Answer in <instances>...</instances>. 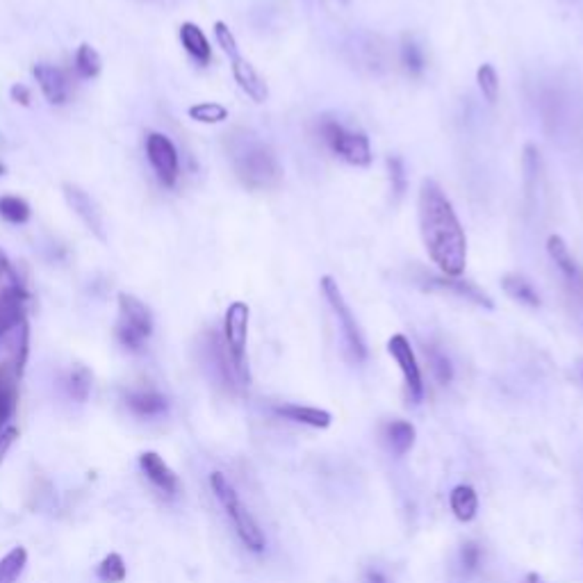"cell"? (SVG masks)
I'll return each instance as SVG.
<instances>
[{"label":"cell","instance_id":"cell-20","mask_svg":"<svg viewBox=\"0 0 583 583\" xmlns=\"http://www.w3.org/2000/svg\"><path fill=\"white\" fill-rule=\"evenodd\" d=\"M274 413L279 415V417L289 419V422L312 426V429H328L330 422H333V415H330L328 410H321V408L312 406H299V403L274 406Z\"/></svg>","mask_w":583,"mask_h":583},{"label":"cell","instance_id":"cell-26","mask_svg":"<svg viewBox=\"0 0 583 583\" xmlns=\"http://www.w3.org/2000/svg\"><path fill=\"white\" fill-rule=\"evenodd\" d=\"M32 217V207L26 198L14 197V194H7V197H0V219H5L7 223H14V226H21V223H28Z\"/></svg>","mask_w":583,"mask_h":583},{"label":"cell","instance_id":"cell-40","mask_svg":"<svg viewBox=\"0 0 583 583\" xmlns=\"http://www.w3.org/2000/svg\"><path fill=\"white\" fill-rule=\"evenodd\" d=\"M524 583H547V581H545V577H540L538 572H531V574H527Z\"/></svg>","mask_w":583,"mask_h":583},{"label":"cell","instance_id":"cell-16","mask_svg":"<svg viewBox=\"0 0 583 583\" xmlns=\"http://www.w3.org/2000/svg\"><path fill=\"white\" fill-rule=\"evenodd\" d=\"M140 467L142 472H144L146 479H149L150 483L162 492V495L171 497V499L181 495L182 490L181 479H178L176 472L171 470L169 465H166V460L162 458L158 451H144V454H140Z\"/></svg>","mask_w":583,"mask_h":583},{"label":"cell","instance_id":"cell-25","mask_svg":"<svg viewBox=\"0 0 583 583\" xmlns=\"http://www.w3.org/2000/svg\"><path fill=\"white\" fill-rule=\"evenodd\" d=\"M28 565V549L26 547H14L0 558V583H19L23 570Z\"/></svg>","mask_w":583,"mask_h":583},{"label":"cell","instance_id":"cell-22","mask_svg":"<svg viewBox=\"0 0 583 583\" xmlns=\"http://www.w3.org/2000/svg\"><path fill=\"white\" fill-rule=\"evenodd\" d=\"M415 440H417V431L406 419H393L385 426L387 449L393 451L394 456H406L415 447Z\"/></svg>","mask_w":583,"mask_h":583},{"label":"cell","instance_id":"cell-29","mask_svg":"<svg viewBox=\"0 0 583 583\" xmlns=\"http://www.w3.org/2000/svg\"><path fill=\"white\" fill-rule=\"evenodd\" d=\"M187 114H190V119L198 121V124L217 126L228 119V108L222 103H215V101H203V103L191 105Z\"/></svg>","mask_w":583,"mask_h":583},{"label":"cell","instance_id":"cell-41","mask_svg":"<svg viewBox=\"0 0 583 583\" xmlns=\"http://www.w3.org/2000/svg\"><path fill=\"white\" fill-rule=\"evenodd\" d=\"M0 176H5V166L0 165Z\"/></svg>","mask_w":583,"mask_h":583},{"label":"cell","instance_id":"cell-17","mask_svg":"<svg viewBox=\"0 0 583 583\" xmlns=\"http://www.w3.org/2000/svg\"><path fill=\"white\" fill-rule=\"evenodd\" d=\"M32 76H35L36 85L42 89L44 99L51 105H64L69 101V93H71V87H69L67 73L62 71L55 64L42 62L32 69Z\"/></svg>","mask_w":583,"mask_h":583},{"label":"cell","instance_id":"cell-6","mask_svg":"<svg viewBox=\"0 0 583 583\" xmlns=\"http://www.w3.org/2000/svg\"><path fill=\"white\" fill-rule=\"evenodd\" d=\"M320 285H321V295H324L326 304H328V308L333 310V315H336L337 324H340L342 340H344L346 353H349V358H352L353 362H365V358H367L365 337H362L360 326H358L352 308H349L344 295H342L340 285H337V280L333 279V276H321Z\"/></svg>","mask_w":583,"mask_h":583},{"label":"cell","instance_id":"cell-7","mask_svg":"<svg viewBox=\"0 0 583 583\" xmlns=\"http://www.w3.org/2000/svg\"><path fill=\"white\" fill-rule=\"evenodd\" d=\"M320 134L324 144L328 146L333 153L344 160L346 165L352 166H369L372 165V144L367 140L365 133H356V130H349L336 119H324L320 121Z\"/></svg>","mask_w":583,"mask_h":583},{"label":"cell","instance_id":"cell-42","mask_svg":"<svg viewBox=\"0 0 583 583\" xmlns=\"http://www.w3.org/2000/svg\"><path fill=\"white\" fill-rule=\"evenodd\" d=\"M3 426H5V422H3V419H0V431H3Z\"/></svg>","mask_w":583,"mask_h":583},{"label":"cell","instance_id":"cell-37","mask_svg":"<svg viewBox=\"0 0 583 583\" xmlns=\"http://www.w3.org/2000/svg\"><path fill=\"white\" fill-rule=\"evenodd\" d=\"M10 96H12V101H14V103L23 105V108H30V103H32V92L26 87V85L16 83L14 87L10 89Z\"/></svg>","mask_w":583,"mask_h":583},{"label":"cell","instance_id":"cell-23","mask_svg":"<svg viewBox=\"0 0 583 583\" xmlns=\"http://www.w3.org/2000/svg\"><path fill=\"white\" fill-rule=\"evenodd\" d=\"M449 506L460 522H472L479 513V495L472 485H456L449 495Z\"/></svg>","mask_w":583,"mask_h":583},{"label":"cell","instance_id":"cell-19","mask_svg":"<svg viewBox=\"0 0 583 583\" xmlns=\"http://www.w3.org/2000/svg\"><path fill=\"white\" fill-rule=\"evenodd\" d=\"M126 406L130 408V413L137 415V417H160V415L166 413L169 408V401H166L165 394H160L158 390H133V393L126 394Z\"/></svg>","mask_w":583,"mask_h":583},{"label":"cell","instance_id":"cell-36","mask_svg":"<svg viewBox=\"0 0 583 583\" xmlns=\"http://www.w3.org/2000/svg\"><path fill=\"white\" fill-rule=\"evenodd\" d=\"M460 565H463L465 572H474V570H479V565H481L479 545H474V542H467V545H463V549H460Z\"/></svg>","mask_w":583,"mask_h":583},{"label":"cell","instance_id":"cell-15","mask_svg":"<svg viewBox=\"0 0 583 583\" xmlns=\"http://www.w3.org/2000/svg\"><path fill=\"white\" fill-rule=\"evenodd\" d=\"M547 254H549V258L554 260V264L558 267V271L563 274V279H565L568 287L572 289L574 299L583 301V271H581V267H579L577 260H574L568 242H565L561 235H549Z\"/></svg>","mask_w":583,"mask_h":583},{"label":"cell","instance_id":"cell-38","mask_svg":"<svg viewBox=\"0 0 583 583\" xmlns=\"http://www.w3.org/2000/svg\"><path fill=\"white\" fill-rule=\"evenodd\" d=\"M16 435H19V431H16L14 426H10V429L0 431V463H3L5 454H7V451H10L12 444H14Z\"/></svg>","mask_w":583,"mask_h":583},{"label":"cell","instance_id":"cell-32","mask_svg":"<svg viewBox=\"0 0 583 583\" xmlns=\"http://www.w3.org/2000/svg\"><path fill=\"white\" fill-rule=\"evenodd\" d=\"M426 360H429L431 372H433L435 381H438L440 385L451 383V378H454V365H451L449 358L440 352L438 346H426Z\"/></svg>","mask_w":583,"mask_h":583},{"label":"cell","instance_id":"cell-1","mask_svg":"<svg viewBox=\"0 0 583 583\" xmlns=\"http://www.w3.org/2000/svg\"><path fill=\"white\" fill-rule=\"evenodd\" d=\"M417 222L424 248L442 276L458 279L467 267V238L449 197L435 181H422Z\"/></svg>","mask_w":583,"mask_h":583},{"label":"cell","instance_id":"cell-30","mask_svg":"<svg viewBox=\"0 0 583 583\" xmlns=\"http://www.w3.org/2000/svg\"><path fill=\"white\" fill-rule=\"evenodd\" d=\"M96 577L103 583H124L126 577H128V568H126L124 556L117 552L108 554V556L99 563Z\"/></svg>","mask_w":583,"mask_h":583},{"label":"cell","instance_id":"cell-4","mask_svg":"<svg viewBox=\"0 0 583 583\" xmlns=\"http://www.w3.org/2000/svg\"><path fill=\"white\" fill-rule=\"evenodd\" d=\"M119 321L114 326V336L128 352H142L149 337L153 336V315L149 305L128 292H119Z\"/></svg>","mask_w":583,"mask_h":583},{"label":"cell","instance_id":"cell-34","mask_svg":"<svg viewBox=\"0 0 583 583\" xmlns=\"http://www.w3.org/2000/svg\"><path fill=\"white\" fill-rule=\"evenodd\" d=\"M387 176H390V190H393L394 198H401L406 194L408 178L406 169H403L401 158H387Z\"/></svg>","mask_w":583,"mask_h":583},{"label":"cell","instance_id":"cell-14","mask_svg":"<svg viewBox=\"0 0 583 583\" xmlns=\"http://www.w3.org/2000/svg\"><path fill=\"white\" fill-rule=\"evenodd\" d=\"M28 292L14 280L3 285L0 289V337H5L10 330L19 328L26 321Z\"/></svg>","mask_w":583,"mask_h":583},{"label":"cell","instance_id":"cell-13","mask_svg":"<svg viewBox=\"0 0 583 583\" xmlns=\"http://www.w3.org/2000/svg\"><path fill=\"white\" fill-rule=\"evenodd\" d=\"M422 287L429 289V292H444V295H454L458 299L470 301V304L479 305V308H495V301L490 299L488 292L479 287V285L470 283V280H460V279H451V276H426L422 280Z\"/></svg>","mask_w":583,"mask_h":583},{"label":"cell","instance_id":"cell-3","mask_svg":"<svg viewBox=\"0 0 583 583\" xmlns=\"http://www.w3.org/2000/svg\"><path fill=\"white\" fill-rule=\"evenodd\" d=\"M210 488L212 495L217 497L219 506L223 508L226 517L231 520L232 529H235V533H238L244 547H247L248 552L263 554L264 547H267V538H264L258 520L251 515L248 506L242 501V497H239L238 488L231 483V479H228L223 472H212Z\"/></svg>","mask_w":583,"mask_h":583},{"label":"cell","instance_id":"cell-8","mask_svg":"<svg viewBox=\"0 0 583 583\" xmlns=\"http://www.w3.org/2000/svg\"><path fill=\"white\" fill-rule=\"evenodd\" d=\"M248 320L251 308L244 301H232L223 315V344L228 349L232 367L238 372L242 385H248V365H247V340H248Z\"/></svg>","mask_w":583,"mask_h":583},{"label":"cell","instance_id":"cell-11","mask_svg":"<svg viewBox=\"0 0 583 583\" xmlns=\"http://www.w3.org/2000/svg\"><path fill=\"white\" fill-rule=\"evenodd\" d=\"M64 198H67L69 207L73 210V215H76L80 222L87 226L89 232H93L96 238L101 239V242H105V219H103V212H101V207L96 206V201H93L92 197H89L87 191L83 190L80 185H73V182H64Z\"/></svg>","mask_w":583,"mask_h":583},{"label":"cell","instance_id":"cell-10","mask_svg":"<svg viewBox=\"0 0 583 583\" xmlns=\"http://www.w3.org/2000/svg\"><path fill=\"white\" fill-rule=\"evenodd\" d=\"M387 353L393 356V360L397 362L399 369H401L403 383H406L408 399H410L413 403L422 401L424 399V378H422V369H419L417 356H415L410 340H408L403 333H394V336L387 340Z\"/></svg>","mask_w":583,"mask_h":583},{"label":"cell","instance_id":"cell-9","mask_svg":"<svg viewBox=\"0 0 583 583\" xmlns=\"http://www.w3.org/2000/svg\"><path fill=\"white\" fill-rule=\"evenodd\" d=\"M146 158L153 166L155 176L165 187H174L181 176V158L174 142L162 133L146 134Z\"/></svg>","mask_w":583,"mask_h":583},{"label":"cell","instance_id":"cell-27","mask_svg":"<svg viewBox=\"0 0 583 583\" xmlns=\"http://www.w3.org/2000/svg\"><path fill=\"white\" fill-rule=\"evenodd\" d=\"M67 393L73 401L85 403L92 393V372L85 365H73L71 372L67 374Z\"/></svg>","mask_w":583,"mask_h":583},{"label":"cell","instance_id":"cell-35","mask_svg":"<svg viewBox=\"0 0 583 583\" xmlns=\"http://www.w3.org/2000/svg\"><path fill=\"white\" fill-rule=\"evenodd\" d=\"M28 353H30V330H28V324L23 321L21 324V336H19V344H16V358H14V369L19 372V377H23V369H26Z\"/></svg>","mask_w":583,"mask_h":583},{"label":"cell","instance_id":"cell-43","mask_svg":"<svg viewBox=\"0 0 583 583\" xmlns=\"http://www.w3.org/2000/svg\"><path fill=\"white\" fill-rule=\"evenodd\" d=\"M581 377H583V360H581Z\"/></svg>","mask_w":583,"mask_h":583},{"label":"cell","instance_id":"cell-5","mask_svg":"<svg viewBox=\"0 0 583 583\" xmlns=\"http://www.w3.org/2000/svg\"><path fill=\"white\" fill-rule=\"evenodd\" d=\"M215 36H217L219 48H222L223 55H226L228 62H231L232 77H235V83L239 85V89H242L254 103H264V101L269 99L267 83L260 77V73L255 71L254 64L248 62L247 57L239 53L238 39H235L231 28L223 21H217L215 23Z\"/></svg>","mask_w":583,"mask_h":583},{"label":"cell","instance_id":"cell-24","mask_svg":"<svg viewBox=\"0 0 583 583\" xmlns=\"http://www.w3.org/2000/svg\"><path fill=\"white\" fill-rule=\"evenodd\" d=\"M501 287H504V292H506L511 299L520 301V304L529 305V308H538V305H540L538 289L533 287L531 280L524 279L522 274H506L501 279Z\"/></svg>","mask_w":583,"mask_h":583},{"label":"cell","instance_id":"cell-21","mask_svg":"<svg viewBox=\"0 0 583 583\" xmlns=\"http://www.w3.org/2000/svg\"><path fill=\"white\" fill-rule=\"evenodd\" d=\"M178 36H181L182 48H185L187 55H190L194 62L201 64V67H207V64H210L212 46L210 42H207L206 32H203L197 23L191 21L182 23L181 30H178Z\"/></svg>","mask_w":583,"mask_h":583},{"label":"cell","instance_id":"cell-12","mask_svg":"<svg viewBox=\"0 0 583 583\" xmlns=\"http://www.w3.org/2000/svg\"><path fill=\"white\" fill-rule=\"evenodd\" d=\"M203 356H206L207 367H210L212 377L217 378L219 385L226 387V390H235L238 385H242L231 362V356H228V349L223 344L222 336L212 333V330L207 333L206 340H203Z\"/></svg>","mask_w":583,"mask_h":583},{"label":"cell","instance_id":"cell-28","mask_svg":"<svg viewBox=\"0 0 583 583\" xmlns=\"http://www.w3.org/2000/svg\"><path fill=\"white\" fill-rule=\"evenodd\" d=\"M103 69V60H101L99 51L89 44H80L76 51V71L83 80H92Z\"/></svg>","mask_w":583,"mask_h":583},{"label":"cell","instance_id":"cell-39","mask_svg":"<svg viewBox=\"0 0 583 583\" xmlns=\"http://www.w3.org/2000/svg\"><path fill=\"white\" fill-rule=\"evenodd\" d=\"M367 583H387V581L381 572H369L367 574Z\"/></svg>","mask_w":583,"mask_h":583},{"label":"cell","instance_id":"cell-18","mask_svg":"<svg viewBox=\"0 0 583 583\" xmlns=\"http://www.w3.org/2000/svg\"><path fill=\"white\" fill-rule=\"evenodd\" d=\"M19 372L14 362H0V419L10 422L19 408Z\"/></svg>","mask_w":583,"mask_h":583},{"label":"cell","instance_id":"cell-31","mask_svg":"<svg viewBox=\"0 0 583 583\" xmlns=\"http://www.w3.org/2000/svg\"><path fill=\"white\" fill-rule=\"evenodd\" d=\"M399 57H401V64L410 76H419V73L426 69V60H424V51L413 36H406L401 42V51H399Z\"/></svg>","mask_w":583,"mask_h":583},{"label":"cell","instance_id":"cell-33","mask_svg":"<svg viewBox=\"0 0 583 583\" xmlns=\"http://www.w3.org/2000/svg\"><path fill=\"white\" fill-rule=\"evenodd\" d=\"M476 83H479L483 99L488 103H497V99H499V76H497V69L492 64H481L476 69Z\"/></svg>","mask_w":583,"mask_h":583},{"label":"cell","instance_id":"cell-2","mask_svg":"<svg viewBox=\"0 0 583 583\" xmlns=\"http://www.w3.org/2000/svg\"><path fill=\"white\" fill-rule=\"evenodd\" d=\"M228 158L238 181L251 191H269L283 182V166L269 144L248 130H235L226 140Z\"/></svg>","mask_w":583,"mask_h":583}]
</instances>
